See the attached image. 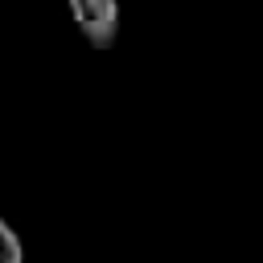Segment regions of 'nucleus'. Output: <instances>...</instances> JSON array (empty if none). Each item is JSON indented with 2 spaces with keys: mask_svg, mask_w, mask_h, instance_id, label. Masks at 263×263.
<instances>
[{
  "mask_svg": "<svg viewBox=\"0 0 263 263\" xmlns=\"http://www.w3.org/2000/svg\"><path fill=\"white\" fill-rule=\"evenodd\" d=\"M66 8L90 49H111L119 41V0H66Z\"/></svg>",
  "mask_w": 263,
  "mask_h": 263,
  "instance_id": "obj_1",
  "label": "nucleus"
},
{
  "mask_svg": "<svg viewBox=\"0 0 263 263\" xmlns=\"http://www.w3.org/2000/svg\"><path fill=\"white\" fill-rule=\"evenodd\" d=\"M0 263H25V251H21V238L16 230L0 218Z\"/></svg>",
  "mask_w": 263,
  "mask_h": 263,
  "instance_id": "obj_2",
  "label": "nucleus"
}]
</instances>
